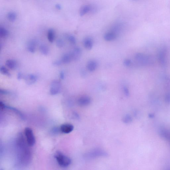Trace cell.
<instances>
[{"mask_svg":"<svg viewBox=\"0 0 170 170\" xmlns=\"http://www.w3.org/2000/svg\"><path fill=\"white\" fill-rule=\"evenodd\" d=\"M7 17L9 20L11 22H14L16 20V15L14 12H11L7 14Z\"/></svg>","mask_w":170,"mask_h":170,"instance_id":"cell-22","label":"cell"},{"mask_svg":"<svg viewBox=\"0 0 170 170\" xmlns=\"http://www.w3.org/2000/svg\"><path fill=\"white\" fill-rule=\"evenodd\" d=\"M25 132L27 144L29 146H33L35 144L36 140L32 130L30 128H26Z\"/></svg>","mask_w":170,"mask_h":170,"instance_id":"cell-3","label":"cell"},{"mask_svg":"<svg viewBox=\"0 0 170 170\" xmlns=\"http://www.w3.org/2000/svg\"><path fill=\"white\" fill-rule=\"evenodd\" d=\"M50 86V91L52 95H55L59 94L61 91V84L57 80L53 81L51 83Z\"/></svg>","mask_w":170,"mask_h":170,"instance_id":"cell-4","label":"cell"},{"mask_svg":"<svg viewBox=\"0 0 170 170\" xmlns=\"http://www.w3.org/2000/svg\"><path fill=\"white\" fill-rule=\"evenodd\" d=\"M106 154L105 152L101 150H94L91 152H90L88 155H89V157H98L105 156Z\"/></svg>","mask_w":170,"mask_h":170,"instance_id":"cell-11","label":"cell"},{"mask_svg":"<svg viewBox=\"0 0 170 170\" xmlns=\"http://www.w3.org/2000/svg\"><path fill=\"white\" fill-rule=\"evenodd\" d=\"M68 39L69 42L73 44H75L76 43V39L74 36L69 35L68 37Z\"/></svg>","mask_w":170,"mask_h":170,"instance_id":"cell-28","label":"cell"},{"mask_svg":"<svg viewBox=\"0 0 170 170\" xmlns=\"http://www.w3.org/2000/svg\"><path fill=\"white\" fill-rule=\"evenodd\" d=\"M124 64L126 66H129L131 64V61L130 60L126 59L124 61Z\"/></svg>","mask_w":170,"mask_h":170,"instance_id":"cell-32","label":"cell"},{"mask_svg":"<svg viewBox=\"0 0 170 170\" xmlns=\"http://www.w3.org/2000/svg\"><path fill=\"white\" fill-rule=\"evenodd\" d=\"M24 138L21 133H19L17 138L16 143L19 152L18 157L21 164H27L30 162L31 155Z\"/></svg>","mask_w":170,"mask_h":170,"instance_id":"cell-1","label":"cell"},{"mask_svg":"<svg viewBox=\"0 0 170 170\" xmlns=\"http://www.w3.org/2000/svg\"><path fill=\"white\" fill-rule=\"evenodd\" d=\"M158 133L160 136L163 139L169 140L170 139V132L167 129L164 127L160 128L158 130Z\"/></svg>","mask_w":170,"mask_h":170,"instance_id":"cell-6","label":"cell"},{"mask_svg":"<svg viewBox=\"0 0 170 170\" xmlns=\"http://www.w3.org/2000/svg\"><path fill=\"white\" fill-rule=\"evenodd\" d=\"M124 93L127 96H128L129 95V90L127 87H124Z\"/></svg>","mask_w":170,"mask_h":170,"instance_id":"cell-33","label":"cell"},{"mask_svg":"<svg viewBox=\"0 0 170 170\" xmlns=\"http://www.w3.org/2000/svg\"><path fill=\"white\" fill-rule=\"evenodd\" d=\"M56 44L57 46L58 47L61 48L64 46V43L62 40L59 39H58L57 41Z\"/></svg>","mask_w":170,"mask_h":170,"instance_id":"cell-27","label":"cell"},{"mask_svg":"<svg viewBox=\"0 0 170 170\" xmlns=\"http://www.w3.org/2000/svg\"><path fill=\"white\" fill-rule=\"evenodd\" d=\"M91 99L89 97L84 96L79 99L78 103L79 105L82 106L88 105L91 103Z\"/></svg>","mask_w":170,"mask_h":170,"instance_id":"cell-9","label":"cell"},{"mask_svg":"<svg viewBox=\"0 0 170 170\" xmlns=\"http://www.w3.org/2000/svg\"><path fill=\"white\" fill-rule=\"evenodd\" d=\"M87 69L91 72H93L95 70L97 67V64L95 61L91 60L87 64Z\"/></svg>","mask_w":170,"mask_h":170,"instance_id":"cell-19","label":"cell"},{"mask_svg":"<svg viewBox=\"0 0 170 170\" xmlns=\"http://www.w3.org/2000/svg\"><path fill=\"white\" fill-rule=\"evenodd\" d=\"M164 51L162 50L159 53V58L160 62L162 65H164L166 62V53Z\"/></svg>","mask_w":170,"mask_h":170,"instance_id":"cell-21","label":"cell"},{"mask_svg":"<svg viewBox=\"0 0 170 170\" xmlns=\"http://www.w3.org/2000/svg\"><path fill=\"white\" fill-rule=\"evenodd\" d=\"M40 51L42 54L44 55H47L49 53V50L47 46L45 44H42L39 47Z\"/></svg>","mask_w":170,"mask_h":170,"instance_id":"cell-20","label":"cell"},{"mask_svg":"<svg viewBox=\"0 0 170 170\" xmlns=\"http://www.w3.org/2000/svg\"><path fill=\"white\" fill-rule=\"evenodd\" d=\"M62 63V60H56L53 62L52 65L55 67H58L61 65Z\"/></svg>","mask_w":170,"mask_h":170,"instance_id":"cell-30","label":"cell"},{"mask_svg":"<svg viewBox=\"0 0 170 170\" xmlns=\"http://www.w3.org/2000/svg\"><path fill=\"white\" fill-rule=\"evenodd\" d=\"M47 36L48 40L50 42L52 43L54 42L55 37L54 30L52 29H50L48 31Z\"/></svg>","mask_w":170,"mask_h":170,"instance_id":"cell-18","label":"cell"},{"mask_svg":"<svg viewBox=\"0 0 170 170\" xmlns=\"http://www.w3.org/2000/svg\"></svg>","mask_w":170,"mask_h":170,"instance_id":"cell-39","label":"cell"},{"mask_svg":"<svg viewBox=\"0 0 170 170\" xmlns=\"http://www.w3.org/2000/svg\"><path fill=\"white\" fill-rule=\"evenodd\" d=\"M37 41L35 40L30 41L28 44L27 49L29 52L31 53H34L36 51Z\"/></svg>","mask_w":170,"mask_h":170,"instance_id":"cell-12","label":"cell"},{"mask_svg":"<svg viewBox=\"0 0 170 170\" xmlns=\"http://www.w3.org/2000/svg\"><path fill=\"white\" fill-rule=\"evenodd\" d=\"M135 59L140 64L146 65L150 63V59L149 57L144 54L138 53L136 55Z\"/></svg>","mask_w":170,"mask_h":170,"instance_id":"cell-5","label":"cell"},{"mask_svg":"<svg viewBox=\"0 0 170 170\" xmlns=\"http://www.w3.org/2000/svg\"><path fill=\"white\" fill-rule=\"evenodd\" d=\"M55 157L60 166L67 167L71 164V160L69 157L60 152H57L55 154Z\"/></svg>","mask_w":170,"mask_h":170,"instance_id":"cell-2","label":"cell"},{"mask_svg":"<svg viewBox=\"0 0 170 170\" xmlns=\"http://www.w3.org/2000/svg\"><path fill=\"white\" fill-rule=\"evenodd\" d=\"M25 76L22 74V73L18 72V76H17V78H18V80L24 79Z\"/></svg>","mask_w":170,"mask_h":170,"instance_id":"cell-31","label":"cell"},{"mask_svg":"<svg viewBox=\"0 0 170 170\" xmlns=\"http://www.w3.org/2000/svg\"><path fill=\"white\" fill-rule=\"evenodd\" d=\"M117 34L112 31L106 33L104 35V39L106 41H110L115 40L117 37Z\"/></svg>","mask_w":170,"mask_h":170,"instance_id":"cell-13","label":"cell"},{"mask_svg":"<svg viewBox=\"0 0 170 170\" xmlns=\"http://www.w3.org/2000/svg\"><path fill=\"white\" fill-rule=\"evenodd\" d=\"M86 72L84 70H82L81 72V75L82 76H86Z\"/></svg>","mask_w":170,"mask_h":170,"instance_id":"cell-37","label":"cell"},{"mask_svg":"<svg viewBox=\"0 0 170 170\" xmlns=\"http://www.w3.org/2000/svg\"><path fill=\"white\" fill-rule=\"evenodd\" d=\"M130 1H137V0H130Z\"/></svg>","mask_w":170,"mask_h":170,"instance_id":"cell-38","label":"cell"},{"mask_svg":"<svg viewBox=\"0 0 170 170\" xmlns=\"http://www.w3.org/2000/svg\"><path fill=\"white\" fill-rule=\"evenodd\" d=\"M72 60L71 53H67L63 55L62 61L65 64H69Z\"/></svg>","mask_w":170,"mask_h":170,"instance_id":"cell-17","label":"cell"},{"mask_svg":"<svg viewBox=\"0 0 170 170\" xmlns=\"http://www.w3.org/2000/svg\"><path fill=\"white\" fill-rule=\"evenodd\" d=\"M60 78L62 79H64L65 78V74L64 72L61 71L60 73Z\"/></svg>","mask_w":170,"mask_h":170,"instance_id":"cell-35","label":"cell"},{"mask_svg":"<svg viewBox=\"0 0 170 170\" xmlns=\"http://www.w3.org/2000/svg\"><path fill=\"white\" fill-rule=\"evenodd\" d=\"M6 108L9 109H11V110L13 111L17 114H18V115L19 116H20L22 118H23L24 117L22 114V113H21L20 111H18V109H16L15 108H13V107H11L6 106L5 105V108Z\"/></svg>","mask_w":170,"mask_h":170,"instance_id":"cell-25","label":"cell"},{"mask_svg":"<svg viewBox=\"0 0 170 170\" xmlns=\"http://www.w3.org/2000/svg\"><path fill=\"white\" fill-rule=\"evenodd\" d=\"M61 132L65 133H69L74 130V127L71 124L67 123L63 124L60 127Z\"/></svg>","mask_w":170,"mask_h":170,"instance_id":"cell-7","label":"cell"},{"mask_svg":"<svg viewBox=\"0 0 170 170\" xmlns=\"http://www.w3.org/2000/svg\"><path fill=\"white\" fill-rule=\"evenodd\" d=\"M0 93L1 94H9L11 93L10 92H9L6 90H4L1 89L0 90Z\"/></svg>","mask_w":170,"mask_h":170,"instance_id":"cell-34","label":"cell"},{"mask_svg":"<svg viewBox=\"0 0 170 170\" xmlns=\"http://www.w3.org/2000/svg\"><path fill=\"white\" fill-rule=\"evenodd\" d=\"M84 45L85 48L88 50H91L93 46V41L89 37L86 38L84 41Z\"/></svg>","mask_w":170,"mask_h":170,"instance_id":"cell-16","label":"cell"},{"mask_svg":"<svg viewBox=\"0 0 170 170\" xmlns=\"http://www.w3.org/2000/svg\"><path fill=\"white\" fill-rule=\"evenodd\" d=\"M165 100L168 104H170V91H168L165 97Z\"/></svg>","mask_w":170,"mask_h":170,"instance_id":"cell-29","label":"cell"},{"mask_svg":"<svg viewBox=\"0 0 170 170\" xmlns=\"http://www.w3.org/2000/svg\"><path fill=\"white\" fill-rule=\"evenodd\" d=\"M24 79L25 80V83L28 85H31L37 81V77L33 74H30L26 75L24 77Z\"/></svg>","mask_w":170,"mask_h":170,"instance_id":"cell-8","label":"cell"},{"mask_svg":"<svg viewBox=\"0 0 170 170\" xmlns=\"http://www.w3.org/2000/svg\"><path fill=\"white\" fill-rule=\"evenodd\" d=\"M6 65L10 69L15 70L18 66V63L14 60H6Z\"/></svg>","mask_w":170,"mask_h":170,"instance_id":"cell-14","label":"cell"},{"mask_svg":"<svg viewBox=\"0 0 170 170\" xmlns=\"http://www.w3.org/2000/svg\"><path fill=\"white\" fill-rule=\"evenodd\" d=\"M8 32L6 29L1 27H0V36L1 37H6L8 35Z\"/></svg>","mask_w":170,"mask_h":170,"instance_id":"cell-23","label":"cell"},{"mask_svg":"<svg viewBox=\"0 0 170 170\" xmlns=\"http://www.w3.org/2000/svg\"><path fill=\"white\" fill-rule=\"evenodd\" d=\"M55 8L58 9L60 10L61 9V6L60 4H58L56 5Z\"/></svg>","mask_w":170,"mask_h":170,"instance_id":"cell-36","label":"cell"},{"mask_svg":"<svg viewBox=\"0 0 170 170\" xmlns=\"http://www.w3.org/2000/svg\"><path fill=\"white\" fill-rule=\"evenodd\" d=\"M91 6L90 5H85L81 7L80 9L79 14L80 16H82L87 13L90 12Z\"/></svg>","mask_w":170,"mask_h":170,"instance_id":"cell-15","label":"cell"},{"mask_svg":"<svg viewBox=\"0 0 170 170\" xmlns=\"http://www.w3.org/2000/svg\"><path fill=\"white\" fill-rule=\"evenodd\" d=\"M72 55V59L74 60L79 59L81 55V50L79 48H74L72 52L70 53Z\"/></svg>","mask_w":170,"mask_h":170,"instance_id":"cell-10","label":"cell"},{"mask_svg":"<svg viewBox=\"0 0 170 170\" xmlns=\"http://www.w3.org/2000/svg\"><path fill=\"white\" fill-rule=\"evenodd\" d=\"M123 120L126 123H129L132 121V118L130 115H127L124 117Z\"/></svg>","mask_w":170,"mask_h":170,"instance_id":"cell-26","label":"cell"},{"mask_svg":"<svg viewBox=\"0 0 170 170\" xmlns=\"http://www.w3.org/2000/svg\"><path fill=\"white\" fill-rule=\"evenodd\" d=\"M0 71L2 74L9 77H11V74L10 73L8 70L5 67L2 66L1 67V69H0Z\"/></svg>","mask_w":170,"mask_h":170,"instance_id":"cell-24","label":"cell"}]
</instances>
